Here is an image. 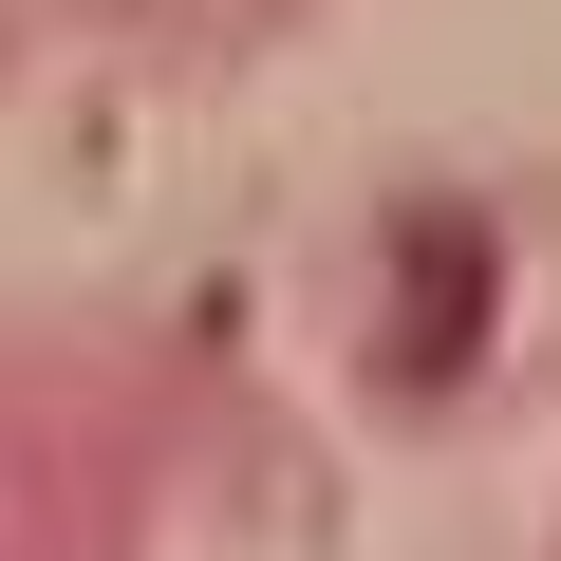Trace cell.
<instances>
[{
	"mask_svg": "<svg viewBox=\"0 0 561 561\" xmlns=\"http://www.w3.org/2000/svg\"><path fill=\"white\" fill-rule=\"evenodd\" d=\"M486 300H505L486 206H412V225H393V337H375V375H393V393H449L468 337H486Z\"/></svg>",
	"mask_w": 561,
	"mask_h": 561,
	"instance_id": "1",
	"label": "cell"
}]
</instances>
